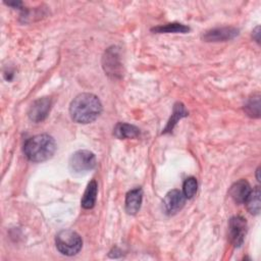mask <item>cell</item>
Masks as SVG:
<instances>
[{
	"label": "cell",
	"mask_w": 261,
	"mask_h": 261,
	"mask_svg": "<svg viewBox=\"0 0 261 261\" xmlns=\"http://www.w3.org/2000/svg\"><path fill=\"white\" fill-rule=\"evenodd\" d=\"M102 111V104L97 96L90 93L77 95L70 103L69 114L77 123H90L97 119Z\"/></svg>",
	"instance_id": "cell-1"
},
{
	"label": "cell",
	"mask_w": 261,
	"mask_h": 261,
	"mask_svg": "<svg viewBox=\"0 0 261 261\" xmlns=\"http://www.w3.org/2000/svg\"><path fill=\"white\" fill-rule=\"evenodd\" d=\"M56 151L55 140L47 135H37L30 138L23 146L25 157L32 162H43L50 159Z\"/></svg>",
	"instance_id": "cell-2"
},
{
	"label": "cell",
	"mask_w": 261,
	"mask_h": 261,
	"mask_svg": "<svg viewBox=\"0 0 261 261\" xmlns=\"http://www.w3.org/2000/svg\"><path fill=\"white\" fill-rule=\"evenodd\" d=\"M55 245L61 254L65 256H73L81 251L83 241L77 232L71 229H64L56 234Z\"/></svg>",
	"instance_id": "cell-3"
},
{
	"label": "cell",
	"mask_w": 261,
	"mask_h": 261,
	"mask_svg": "<svg viewBox=\"0 0 261 261\" xmlns=\"http://www.w3.org/2000/svg\"><path fill=\"white\" fill-rule=\"evenodd\" d=\"M96 163V156L93 152L89 150H79L70 156L68 166L72 173L83 174L95 168Z\"/></svg>",
	"instance_id": "cell-4"
},
{
	"label": "cell",
	"mask_w": 261,
	"mask_h": 261,
	"mask_svg": "<svg viewBox=\"0 0 261 261\" xmlns=\"http://www.w3.org/2000/svg\"><path fill=\"white\" fill-rule=\"evenodd\" d=\"M247 233V221L242 216H233L228 222V238L233 247L243 245Z\"/></svg>",
	"instance_id": "cell-5"
},
{
	"label": "cell",
	"mask_w": 261,
	"mask_h": 261,
	"mask_svg": "<svg viewBox=\"0 0 261 261\" xmlns=\"http://www.w3.org/2000/svg\"><path fill=\"white\" fill-rule=\"evenodd\" d=\"M103 67L105 72L113 79L120 76L121 63L119 61L118 50L116 47H110L105 51L103 56Z\"/></svg>",
	"instance_id": "cell-6"
},
{
	"label": "cell",
	"mask_w": 261,
	"mask_h": 261,
	"mask_svg": "<svg viewBox=\"0 0 261 261\" xmlns=\"http://www.w3.org/2000/svg\"><path fill=\"white\" fill-rule=\"evenodd\" d=\"M51 99L48 97H43L34 101L28 111L29 118L33 122L43 121L48 116L49 111L51 109Z\"/></svg>",
	"instance_id": "cell-7"
},
{
	"label": "cell",
	"mask_w": 261,
	"mask_h": 261,
	"mask_svg": "<svg viewBox=\"0 0 261 261\" xmlns=\"http://www.w3.org/2000/svg\"><path fill=\"white\" fill-rule=\"evenodd\" d=\"M186 197L178 190L169 191L163 200V210L166 214L172 215L177 213L185 205Z\"/></svg>",
	"instance_id": "cell-8"
},
{
	"label": "cell",
	"mask_w": 261,
	"mask_h": 261,
	"mask_svg": "<svg viewBox=\"0 0 261 261\" xmlns=\"http://www.w3.org/2000/svg\"><path fill=\"white\" fill-rule=\"evenodd\" d=\"M239 35V30L232 27L216 28L207 31L203 36V40L206 42H225L236 38Z\"/></svg>",
	"instance_id": "cell-9"
},
{
	"label": "cell",
	"mask_w": 261,
	"mask_h": 261,
	"mask_svg": "<svg viewBox=\"0 0 261 261\" xmlns=\"http://www.w3.org/2000/svg\"><path fill=\"white\" fill-rule=\"evenodd\" d=\"M251 192V187L246 179H240L233 182L229 189V196L236 203H245Z\"/></svg>",
	"instance_id": "cell-10"
},
{
	"label": "cell",
	"mask_w": 261,
	"mask_h": 261,
	"mask_svg": "<svg viewBox=\"0 0 261 261\" xmlns=\"http://www.w3.org/2000/svg\"><path fill=\"white\" fill-rule=\"evenodd\" d=\"M142 200L143 191L141 188L130 190L125 196V211L132 215L136 214L141 208Z\"/></svg>",
	"instance_id": "cell-11"
},
{
	"label": "cell",
	"mask_w": 261,
	"mask_h": 261,
	"mask_svg": "<svg viewBox=\"0 0 261 261\" xmlns=\"http://www.w3.org/2000/svg\"><path fill=\"white\" fill-rule=\"evenodd\" d=\"M113 134L118 139H133L139 137L140 129L133 124L119 122L115 125Z\"/></svg>",
	"instance_id": "cell-12"
},
{
	"label": "cell",
	"mask_w": 261,
	"mask_h": 261,
	"mask_svg": "<svg viewBox=\"0 0 261 261\" xmlns=\"http://www.w3.org/2000/svg\"><path fill=\"white\" fill-rule=\"evenodd\" d=\"M97 193H98V185L96 180H91L84 193L83 199H82V206L85 209H91L94 207L96 203V198H97Z\"/></svg>",
	"instance_id": "cell-13"
},
{
	"label": "cell",
	"mask_w": 261,
	"mask_h": 261,
	"mask_svg": "<svg viewBox=\"0 0 261 261\" xmlns=\"http://www.w3.org/2000/svg\"><path fill=\"white\" fill-rule=\"evenodd\" d=\"M260 189L259 187H256L254 190H251L248 198L245 201L248 211L253 215H258L260 212Z\"/></svg>",
	"instance_id": "cell-14"
},
{
	"label": "cell",
	"mask_w": 261,
	"mask_h": 261,
	"mask_svg": "<svg viewBox=\"0 0 261 261\" xmlns=\"http://www.w3.org/2000/svg\"><path fill=\"white\" fill-rule=\"evenodd\" d=\"M187 115H188V111L186 110L185 106H184L181 103H176V104L174 105V107H173V112H172V114H171V117H170V119L168 120L167 125H166V127L164 128L163 133L165 134V133L171 132L172 128L174 127V125L177 123V121H178L180 118H182V117H185V116H187Z\"/></svg>",
	"instance_id": "cell-15"
},
{
	"label": "cell",
	"mask_w": 261,
	"mask_h": 261,
	"mask_svg": "<svg viewBox=\"0 0 261 261\" xmlns=\"http://www.w3.org/2000/svg\"><path fill=\"white\" fill-rule=\"evenodd\" d=\"M244 111L250 116L254 118H258L260 116V95L255 94L250 97L244 105Z\"/></svg>",
	"instance_id": "cell-16"
},
{
	"label": "cell",
	"mask_w": 261,
	"mask_h": 261,
	"mask_svg": "<svg viewBox=\"0 0 261 261\" xmlns=\"http://www.w3.org/2000/svg\"><path fill=\"white\" fill-rule=\"evenodd\" d=\"M153 32L163 34V33H188L190 31V28L178 22H172V23H167L164 25H159L156 28L152 29Z\"/></svg>",
	"instance_id": "cell-17"
},
{
	"label": "cell",
	"mask_w": 261,
	"mask_h": 261,
	"mask_svg": "<svg viewBox=\"0 0 261 261\" xmlns=\"http://www.w3.org/2000/svg\"><path fill=\"white\" fill-rule=\"evenodd\" d=\"M197 188H198V182H197V179L193 176L191 177H188L185 182H184V186H182V194L186 198L188 199H191L195 196L196 192H197Z\"/></svg>",
	"instance_id": "cell-18"
},
{
	"label": "cell",
	"mask_w": 261,
	"mask_h": 261,
	"mask_svg": "<svg viewBox=\"0 0 261 261\" xmlns=\"http://www.w3.org/2000/svg\"><path fill=\"white\" fill-rule=\"evenodd\" d=\"M254 35H255V37H254L255 40L259 43V40H260V39H259V27H257V28L255 29V31H254V33H253V36H254Z\"/></svg>",
	"instance_id": "cell-19"
}]
</instances>
